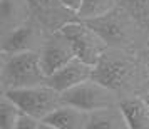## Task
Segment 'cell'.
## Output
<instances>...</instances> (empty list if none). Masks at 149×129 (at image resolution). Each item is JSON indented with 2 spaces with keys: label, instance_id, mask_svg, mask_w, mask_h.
Masks as SVG:
<instances>
[{
  "label": "cell",
  "instance_id": "cell-21",
  "mask_svg": "<svg viewBox=\"0 0 149 129\" xmlns=\"http://www.w3.org/2000/svg\"><path fill=\"white\" fill-rule=\"evenodd\" d=\"M148 99H149V94H148Z\"/></svg>",
  "mask_w": 149,
  "mask_h": 129
},
{
  "label": "cell",
  "instance_id": "cell-18",
  "mask_svg": "<svg viewBox=\"0 0 149 129\" xmlns=\"http://www.w3.org/2000/svg\"><path fill=\"white\" fill-rule=\"evenodd\" d=\"M17 129H52V128H50V124H49L45 119L37 117V116H34V114L22 112Z\"/></svg>",
  "mask_w": 149,
  "mask_h": 129
},
{
  "label": "cell",
  "instance_id": "cell-12",
  "mask_svg": "<svg viewBox=\"0 0 149 129\" xmlns=\"http://www.w3.org/2000/svg\"><path fill=\"white\" fill-rule=\"evenodd\" d=\"M91 112L86 109L64 102L59 109H55L45 121L50 124L52 129H87Z\"/></svg>",
  "mask_w": 149,
  "mask_h": 129
},
{
  "label": "cell",
  "instance_id": "cell-2",
  "mask_svg": "<svg viewBox=\"0 0 149 129\" xmlns=\"http://www.w3.org/2000/svg\"><path fill=\"white\" fill-rule=\"evenodd\" d=\"M106 39L109 47L146 52L149 45V29L126 5L112 8L109 14L89 22Z\"/></svg>",
  "mask_w": 149,
  "mask_h": 129
},
{
  "label": "cell",
  "instance_id": "cell-9",
  "mask_svg": "<svg viewBox=\"0 0 149 129\" xmlns=\"http://www.w3.org/2000/svg\"><path fill=\"white\" fill-rule=\"evenodd\" d=\"M92 77H94V66L75 57L49 75L47 84H50L59 92H65L69 89L75 87L77 84L87 81V79H92Z\"/></svg>",
  "mask_w": 149,
  "mask_h": 129
},
{
  "label": "cell",
  "instance_id": "cell-14",
  "mask_svg": "<svg viewBox=\"0 0 149 129\" xmlns=\"http://www.w3.org/2000/svg\"><path fill=\"white\" fill-rule=\"evenodd\" d=\"M121 106L131 129H149V99L146 96L122 99Z\"/></svg>",
  "mask_w": 149,
  "mask_h": 129
},
{
  "label": "cell",
  "instance_id": "cell-13",
  "mask_svg": "<svg viewBox=\"0 0 149 129\" xmlns=\"http://www.w3.org/2000/svg\"><path fill=\"white\" fill-rule=\"evenodd\" d=\"M87 129H131L121 104L102 107L91 112Z\"/></svg>",
  "mask_w": 149,
  "mask_h": 129
},
{
  "label": "cell",
  "instance_id": "cell-15",
  "mask_svg": "<svg viewBox=\"0 0 149 129\" xmlns=\"http://www.w3.org/2000/svg\"><path fill=\"white\" fill-rule=\"evenodd\" d=\"M22 111L19 104L5 92H0V129H17Z\"/></svg>",
  "mask_w": 149,
  "mask_h": 129
},
{
  "label": "cell",
  "instance_id": "cell-11",
  "mask_svg": "<svg viewBox=\"0 0 149 129\" xmlns=\"http://www.w3.org/2000/svg\"><path fill=\"white\" fill-rule=\"evenodd\" d=\"M32 17L30 0H0V37L14 32Z\"/></svg>",
  "mask_w": 149,
  "mask_h": 129
},
{
  "label": "cell",
  "instance_id": "cell-10",
  "mask_svg": "<svg viewBox=\"0 0 149 129\" xmlns=\"http://www.w3.org/2000/svg\"><path fill=\"white\" fill-rule=\"evenodd\" d=\"M34 10V17L45 25L50 32L61 30L65 24L77 19L74 12H70L61 0H30Z\"/></svg>",
  "mask_w": 149,
  "mask_h": 129
},
{
  "label": "cell",
  "instance_id": "cell-5",
  "mask_svg": "<svg viewBox=\"0 0 149 129\" xmlns=\"http://www.w3.org/2000/svg\"><path fill=\"white\" fill-rule=\"evenodd\" d=\"M5 94L10 96L24 112L34 114L42 119H45L47 116H50L55 109H59L64 104L62 92H59L47 82L32 86V87L5 91Z\"/></svg>",
  "mask_w": 149,
  "mask_h": 129
},
{
  "label": "cell",
  "instance_id": "cell-6",
  "mask_svg": "<svg viewBox=\"0 0 149 129\" xmlns=\"http://www.w3.org/2000/svg\"><path fill=\"white\" fill-rule=\"evenodd\" d=\"M62 96H64V102L86 109L89 112L102 107H109L114 104H121L119 94L94 77L62 92Z\"/></svg>",
  "mask_w": 149,
  "mask_h": 129
},
{
  "label": "cell",
  "instance_id": "cell-16",
  "mask_svg": "<svg viewBox=\"0 0 149 129\" xmlns=\"http://www.w3.org/2000/svg\"><path fill=\"white\" fill-rule=\"evenodd\" d=\"M119 5V0H84L81 10L77 12V20L91 22L109 14Z\"/></svg>",
  "mask_w": 149,
  "mask_h": 129
},
{
  "label": "cell",
  "instance_id": "cell-3",
  "mask_svg": "<svg viewBox=\"0 0 149 129\" xmlns=\"http://www.w3.org/2000/svg\"><path fill=\"white\" fill-rule=\"evenodd\" d=\"M47 82L40 52L0 50V92L32 87Z\"/></svg>",
  "mask_w": 149,
  "mask_h": 129
},
{
  "label": "cell",
  "instance_id": "cell-8",
  "mask_svg": "<svg viewBox=\"0 0 149 129\" xmlns=\"http://www.w3.org/2000/svg\"><path fill=\"white\" fill-rule=\"evenodd\" d=\"M40 59L47 77L57 69H61L62 66H65L67 62L75 59L74 47L69 40V37L62 30L50 32L47 42L44 44L40 50Z\"/></svg>",
  "mask_w": 149,
  "mask_h": 129
},
{
  "label": "cell",
  "instance_id": "cell-7",
  "mask_svg": "<svg viewBox=\"0 0 149 129\" xmlns=\"http://www.w3.org/2000/svg\"><path fill=\"white\" fill-rule=\"evenodd\" d=\"M49 35H50V30L39 19L32 17L24 25L15 29L14 32L0 37V50L2 52H40Z\"/></svg>",
  "mask_w": 149,
  "mask_h": 129
},
{
  "label": "cell",
  "instance_id": "cell-19",
  "mask_svg": "<svg viewBox=\"0 0 149 129\" xmlns=\"http://www.w3.org/2000/svg\"><path fill=\"white\" fill-rule=\"evenodd\" d=\"M61 2L70 10V12H74L75 15H77V12L81 10L82 3H84V0H61Z\"/></svg>",
  "mask_w": 149,
  "mask_h": 129
},
{
  "label": "cell",
  "instance_id": "cell-20",
  "mask_svg": "<svg viewBox=\"0 0 149 129\" xmlns=\"http://www.w3.org/2000/svg\"><path fill=\"white\" fill-rule=\"evenodd\" d=\"M146 57H148V61H149V45H148V49H146Z\"/></svg>",
  "mask_w": 149,
  "mask_h": 129
},
{
  "label": "cell",
  "instance_id": "cell-1",
  "mask_svg": "<svg viewBox=\"0 0 149 129\" xmlns=\"http://www.w3.org/2000/svg\"><path fill=\"white\" fill-rule=\"evenodd\" d=\"M94 79L127 99L149 94V61L146 52L109 47L94 66Z\"/></svg>",
  "mask_w": 149,
  "mask_h": 129
},
{
  "label": "cell",
  "instance_id": "cell-4",
  "mask_svg": "<svg viewBox=\"0 0 149 129\" xmlns=\"http://www.w3.org/2000/svg\"><path fill=\"white\" fill-rule=\"evenodd\" d=\"M61 30L69 37V40L74 47L75 57H79L81 61L87 62L91 66H95L109 49L106 39L89 22L75 19L65 24Z\"/></svg>",
  "mask_w": 149,
  "mask_h": 129
},
{
  "label": "cell",
  "instance_id": "cell-17",
  "mask_svg": "<svg viewBox=\"0 0 149 129\" xmlns=\"http://www.w3.org/2000/svg\"><path fill=\"white\" fill-rule=\"evenodd\" d=\"M149 29V0H119Z\"/></svg>",
  "mask_w": 149,
  "mask_h": 129
}]
</instances>
